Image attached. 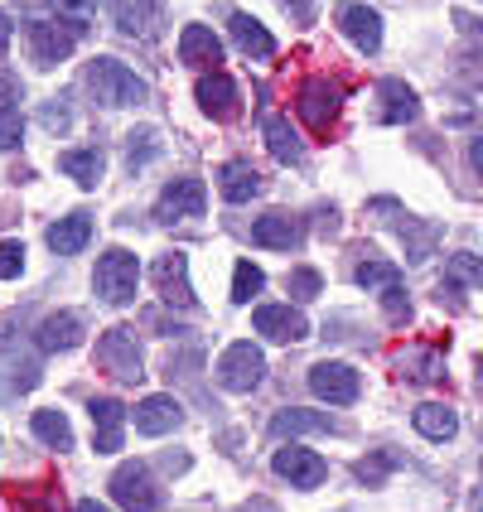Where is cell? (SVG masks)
<instances>
[{
  "label": "cell",
  "instance_id": "cell-28",
  "mask_svg": "<svg viewBox=\"0 0 483 512\" xmlns=\"http://www.w3.org/2000/svg\"><path fill=\"white\" fill-rule=\"evenodd\" d=\"M416 430H421L426 440H455L459 416L450 406H440V401H426V406H416Z\"/></svg>",
  "mask_w": 483,
  "mask_h": 512
},
{
  "label": "cell",
  "instance_id": "cell-33",
  "mask_svg": "<svg viewBox=\"0 0 483 512\" xmlns=\"http://www.w3.org/2000/svg\"><path fill=\"white\" fill-rule=\"evenodd\" d=\"M155 155H160V136H155L150 126H141V131L126 136V165H131V174L141 170L145 160H155Z\"/></svg>",
  "mask_w": 483,
  "mask_h": 512
},
{
  "label": "cell",
  "instance_id": "cell-44",
  "mask_svg": "<svg viewBox=\"0 0 483 512\" xmlns=\"http://www.w3.org/2000/svg\"><path fill=\"white\" fill-rule=\"evenodd\" d=\"M44 126H49V131H63V126H68V112H63V107H44Z\"/></svg>",
  "mask_w": 483,
  "mask_h": 512
},
{
  "label": "cell",
  "instance_id": "cell-2",
  "mask_svg": "<svg viewBox=\"0 0 483 512\" xmlns=\"http://www.w3.org/2000/svg\"><path fill=\"white\" fill-rule=\"evenodd\" d=\"M87 83H92V97L102 107H136V102H145V83L116 58H97L87 68Z\"/></svg>",
  "mask_w": 483,
  "mask_h": 512
},
{
  "label": "cell",
  "instance_id": "cell-9",
  "mask_svg": "<svg viewBox=\"0 0 483 512\" xmlns=\"http://www.w3.org/2000/svg\"><path fill=\"white\" fill-rule=\"evenodd\" d=\"M271 469H276L290 488H319L329 479V464L314 455V450H305V445H285V450H276Z\"/></svg>",
  "mask_w": 483,
  "mask_h": 512
},
{
  "label": "cell",
  "instance_id": "cell-30",
  "mask_svg": "<svg viewBox=\"0 0 483 512\" xmlns=\"http://www.w3.org/2000/svg\"><path fill=\"white\" fill-rule=\"evenodd\" d=\"M34 435L49 445V450H73V426L63 411H34Z\"/></svg>",
  "mask_w": 483,
  "mask_h": 512
},
{
  "label": "cell",
  "instance_id": "cell-7",
  "mask_svg": "<svg viewBox=\"0 0 483 512\" xmlns=\"http://www.w3.org/2000/svg\"><path fill=\"white\" fill-rule=\"evenodd\" d=\"M339 107H343V92L329 78H310L300 87V97H295V112H300V121L310 131H329L339 121Z\"/></svg>",
  "mask_w": 483,
  "mask_h": 512
},
{
  "label": "cell",
  "instance_id": "cell-35",
  "mask_svg": "<svg viewBox=\"0 0 483 512\" xmlns=\"http://www.w3.org/2000/svg\"><path fill=\"white\" fill-rule=\"evenodd\" d=\"M58 10V20H68L73 29H87L97 20V0H49Z\"/></svg>",
  "mask_w": 483,
  "mask_h": 512
},
{
  "label": "cell",
  "instance_id": "cell-46",
  "mask_svg": "<svg viewBox=\"0 0 483 512\" xmlns=\"http://www.w3.org/2000/svg\"><path fill=\"white\" fill-rule=\"evenodd\" d=\"M469 165H474V174L483 179V136H479L474 145H469Z\"/></svg>",
  "mask_w": 483,
  "mask_h": 512
},
{
  "label": "cell",
  "instance_id": "cell-41",
  "mask_svg": "<svg viewBox=\"0 0 483 512\" xmlns=\"http://www.w3.org/2000/svg\"><path fill=\"white\" fill-rule=\"evenodd\" d=\"M392 464H397V455H382V459H372V464L363 459V464H358V479H363V484H377V479H382Z\"/></svg>",
  "mask_w": 483,
  "mask_h": 512
},
{
  "label": "cell",
  "instance_id": "cell-12",
  "mask_svg": "<svg viewBox=\"0 0 483 512\" xmlns=\"http://www.w3.org/2000/svg\"><path fill=\"white\" fill-rule=\"evenodd\" d=\"M87 416H92V445H97V455H116L131 411H126L116 397H92L87 401Z\"/></svg>",
  "mask_w": 483,
  "mask_h": 512
},
{
  "label": "cell",
  "instance_id": "cell-25",
  "mask_svg": "<svg viewBox=\"0 0 483 512\" xmlns=\"http://www.w3.org/2000/svg\"><path fill=\"white\" fill-rule=\"evenodd\" d=\"M261 131H266V145H271V155H276L281 165H300V160H305V145H300V136L290 131V121H285L281 112L261 116Z\"/></svg>",
  "mask_w": 483,
  "mask_h": 512
},
{
  "label": "cell",
  "instance_id": "cell-45",
  "mask_svg": "<svg viewBox=\"0 0 483 512\" xmlns=\"http://www.w3.org/2000/svg\"><path fill=\"white\" fill-rule=\"evenodd\" d=\"M10 39H15V25H10V15L0 10V58H5V49H10Z\"/></svg>",
  "mask_w": 483,
  "mask_h": 512
},
{
  "label": "cell",
  "instance_id": "cell-17",
  "mask_svg": "<svg viewBox=\"0 0 483 512\" xmlns=\"http://www.w3.org/2000/svg\"><path fill=\"white\" fill-rule=\"evenodd\" d=\"M179 58L189 68H218L223 63V39L208 25H184L179 29Z\"/></svg>",
  "mask_w": 483,
  "mask_h": 512
},
{
  "label": "cell",
  "instance_id": "cell-16",
  "mask_svg": "<svg viewBox=\"0 0 483 512\" xmlns=\"http://www.w3.org/2000/svg\"><path fill=\"white\" fill-rule=\"evenodd\" d=\"M131 421H136V430H141V435H170V430L184 421V411H179V401H174V397L155 392V397L136 401Z\"/></svg>",
  "mask_w": 483,
  "mask_h": 512
},
{
  "label": "cell",
  "instance_id": "cell-19",
  "mask_svg": "<svg viewBox=\"0 0 483 512\" xmlns=\"http://www.w3.org/2000/svg\"><path fill=\"white\" fill-rule=\"evenodd\" d=\"M377 97H382V121H387V126H406V121L421 116L416 92L401 83V78H382V83H377Z\"/></svg>",
  "mask_w": 483,
  "mask_h": 512
},
{
  "label": "cell",
  "instance_id": "cell-4",
  "mask_svg": "<svg viewBox=\"0 0 483 512\" xmlns=\"http://www.w3.org/2000/svg\"><path fill=\"white\" fill-rule=\"evenodd\" d=\"M261 377H266V358H261V348L256 343H232L223 348V358H218V382L228 387V392H252L261 387Z\"/></svg>",
  "mask_w": 483,
  "mask_h": 512
},
{
  "label": "cell",
  "instance_id": "cell-48",
  "mask_svg": "<svg viewBox=\"0 0 483 512\" xmlns=\"http://www.w3.org/2000/svg\"><path fill=\"white\" fill-rule=\"evenodd\" d=\"M479 387H483V358H479Z\"/></svg>",
  "mask_w": 483,
  "mask_h": 512
},
{
  "label": "cell",
  "instance_id": "cell-47",
  "mask_svg": "<svg viewBox=\"0 0 483 512\" xmlns=\"http://www.w3.org/2000/svg\"><path fill=\"white\" fill-rule=\"evenodd\" d=\"M78 512H112V508H107V503H97V498H83V503H78Z\"/></svg>",
  "mask_w": 483,
  "mask_h": 512
},
{
  "label": "cell",
  "instance_id": "cell-13",
  "mask_svg": "<svg viewBox=\"0 0 483 512\" xmlns=\"http://www.w3.org/2000/svg\"><path fill=\"white\" fill-rule=\"evenodd\" d=\"M339 29H343V39H348L353 49H363V54H377V49H382V15H377L372 5H358V0L339 5Z\"/></svg>",
  "mask_w": 483,
  "mask_h": 512
},
{
  "label": "cell",
  "instance_id": "cell-34",
  "mask_svg": "<svg viewBox=\"0 0 483 512\" xmlns=\"http://www.w3.org/2000/svg\"><path fill=\"white\" fill-rule=\"evenodd\" d=\"M445 276L459 285H483V256H474V252L445 256Z\"/></svg>",
  "mask_w": 483,
  "mask_h": 512
},
{
  "label": "cell",
  "instance_id": "cell-1",
  "mask_svg": "<svg viewBox=\"0 0 483 512\" xmlns=\"http://www.w3.org/2000/svg\"><path fill=\"white\" fill-rule=\"evenodd\" d=\"M97 295L107 300V305H131L136 300V285H141V261L136 252H126V247H112V252L97 256Z\"/></svg>",
  "mask_w": 483,
  "mask_h": 512
},
{
  "label": "cell",
  "instance_id": "cell-37",
  "mask_svg": "<svg viewBox=\"0 0 483 512\" xmlns=\"http://www.w3.org/2000/svg\"><path fill=\"white\" fill-rule=\"evenodd\" d=\"M25 136V116L20 107H0V150H15Z\"/></svg>",
  "mask_w": 483,
  "mask_h": 512
},
{
  "label": "cell",
  "instance_id": "cell-26",
  "mask_svg": "<svg viewBox=\"0 0 483 512\" xmlns=\"http://www.w3.org/2000/svg\"><path fill=\"white\" fill-rule=\"evenodd\" d=\"M228 25H232V44H237L247 58H271V54H276V39H271V34H266V25H261V20H252L247 10H237Z\"/></svg>",
  "mask_w": 483,
  "mask_h": 512
},
{
  "label": "cell",
  "instance_id": "cell-15",
  "mask_svg": "<svg viewBox=\"0 0 483 512\" xmlns=\"http://www.w3.org/2000/svg\"><path fill=\"white\" fill-rule=\"evenodd\" d=\"M194 97H199V107L213 121H232V116L242 112V92H237V83H232L228 73H203L199 78V87H194Z\"/></svg>",
  "mask_w": 483,
  "mask_h": 512
},
{
  "label": "cell",
  "instance_id": "cell-14",
  "mask_svg": "<svg viewBox=\"0 0 483 512\" xmlns=\"http://www.w3.org/2000/svg\"><path fill=\"white\" fill-rule=\"evenodd\" d=\"M252 324H256V334H266V339H276V343L310 339V319L300 310H290V305H256Z\"/></svg>",
  "mask_w": 483,
  "mask_h": 512
},
{
  "label": "cell",
  "instance_id": "cell-6",
  "mask_svg": "<svg viewBox=\"0 0 483 512\" xmlns=\"http://www.w3.org/2000/svg\"><path fill=\"white\" fill-rule=\"evenodd\" d=\"M150 276H155V290H160L165 305H174V310H194L199 305V295L189 285V256L184 252H165L150 266Z\"/></svg>",
  "mask_w": 483,
  "mask_h": 512
},
{
  "label": "cell",
  "instance_id": "cell-22",
  "mask_svg": "<svg viewBox=\"0 0 483 512\" xmlns=\"http://www.w3.org/2000/svg\"><path fill=\"white\" fill-rule=\"evenodd\" d=\"M83 343V319L78 314H49L44 324H39V348L44 353H73Z\"/></svg>",
  "mask_w": 483,
  "mask_h": 512
},
{
  "label": "cell",
  "instance_id": "cell-27",
  "mask_svg": "<svg viewBox=\"0 0 483 512\" xmlns=\"http://www.w3.org/2000/svg\"><path fill=\"white\" fill-rule=\"evenodd\" d=\"M324 430H339L329 416L319 411H300V406H285L271 416V435H324Z\"/></svg>",
  "mask_w": 483,
  "mask_h": 512
},
{
  "label": "cell",
  "instance_id": "cell-23",
  "mask_svg": "<svg viewBox=\"0 0 483 512\" xmlns=\"http://www.w3.org/2000/svg\"><path fill=\"white\" fill-rule=\"evenodd\" d=\"M218 189H223L228 203H252L261 194V174L252 170V160H228L218 170Z\"/></svg>",
  "mask_w": 483,
  "mask_h": 512
},
{
  "label": "cell",
  "instance_id": "cell-32",
  "mask_svg": "<svg viewBox=\"0 0 483 512\" xmlns=\"http://www.w3.org/2000/svg\"><path fill=\"white\" fill-rule=\"evenodd\" d=\"M261 285H266V271L252 266V261H237V271H232V300L237 305H252L256 295H261Z\"/></svg>",
  "mask_w": 483,
  "mask_h": 512
},
{
  "label": "cell",
  "instance_id": "cell-10",
  "mask_svg": "<svg viewBox=\"0 0 483 512\" xmlns=\"http://www.w3.org/2000/svg\"><path fill=\"white\" fill-rule=\"evenodd\" d=\"M203 208H208L203 179H174L170 189L160 194V203H155V218L160 223H184V218H203Z\"/></svg>",
  "mask_w": 483,
  "mask_h": 512
},
{
  "label": "cell",
  "instance_id": "cell-36",
  "mask_svg": "<svg viewBox=\"0 0 483 512\" xmlns=\"http://www.w3.org/2000/svg\"><path fill=\"white\" fill-rule=\"evenodd\" d=\"M285 290H290L295 300H314V295L324 290V281H319V271L300 266V271H290V276H285Z\"/></svg>",
  "mask_w": 483,
  "mask_h": 512
},
{
  "label": "cell",
  "instance_id": "cell-39",
  "mask_svg": "<svg viewBox=\"0 0 483 512\" xmlns=\"http://www.w3.org/2000/svg\"><path fill=\"white\" fill-rule=\"evenodd\" d=\"M382 310H387V319H392V324H406V319H411V300L401 295V285L382 290Z\"/></svg>",
  "mask_w": 483,
  "mask_h": 512
},
{
  "label": "cell",
  "instance_id": "cell-8",
  "mask_svg": "<svg viewBox=\"0 0 483 512\" xmlns=\"http://www.w3.org/2000/svg\"><path fill=\"white\" fill-rule=\"evenodd\" d=\"M310 392L319 401H329V406H348V401H358V392H363V377L348 368V363H314Z\"/></svg>",
  "mask_w": 483,
  "mask_h": 512
},
{
  "label": "cell",
  "instance_id": "cell-5",
  "mask_svg": "<svg viewBox=\"0 0 483 512\" xmlns=\"http://www.w3.org/2000/svg\"><path fill=\"white\" fill-rule=\"evenodd\" d=\"M112 498L126 512H155L160 508V484L150 479V469L136 459V464H121L112 474Z\"/></svg>",
  "mask_w": 483,
  "mask_h": 512
},
{
  "label": "cell",
  "instance_id": "cell-42",
  "mask_svg": "<svg viewBox=\"0 0 483 512\" xmlns=\"http://www.w3.org/2000/svg\"><path fill=\"white\" fill-rule=\"evenodd\" d=\"M15 102H20V78L0 73V107H15Z\"/></svg>",
  "mask_w": 483,
  "mask_h": 512
},
{
  "label": "cell",
  "instance_id": "cell-43",
  "mask_svg": "<svg viewBox=\"0 0 483 512\" xmlns=\"http://www.w3.org/2000/svg\"><path fill=\"white\" fill-rule=\"evenodd\" d=\"M281 5L295 15V20H300V25H310V20H314V0H281Z\"/></svg>",
  "mask_w": 483,
  "mask_h": 512
},
{
  "label": "cell",
  "instance_id": "cell-21",
  "mask_svg": "<svg viewBox=\"0 0 483 512\" xmlns=\"http://www.w3.org/2000/svg\"><path fill=\"white\" fill-rule=\"evenodd\" d=\"M58 170L68 174V179H78L83 189H97V184H102V174H107V155H102L97 145L63 150V155H58Z\"/></svg>",
  "mask_w": 483,
  "mask_h": 512
},
{
  "label": "cell",
  "instance_id": "cell-18",
  "mask_svg": "<svg viewBox=\"0 0 483 512\" xmlns=\"http://www.w3.org/2000/svg\"><path fill=\"white\" fill-rule=\"evenodd\" d=\"M112 15L126 34H145V39H150V34L160 29L165 0H112Z\"/></svg>",
  "mask_w": 483,
  "mask_h": 512
},
{
  "label": "cell",
  "instance_id": "cell-3",
  "mask_svg": "<svg viewBox=\"0 0 483 512\" xmlns=\"http://www.w3.org/2000/svg\"><path fill=\"white\" fill-rule=\"evenodd\" d=\"M97 363L112 372L116 382H141L145 377V358H141V343H136V329L116 324L97 339Z\"/></svg>",
  "mask_w": 483,
  "mask_h": 512
},
{
  "label": "cell",
  "instance_id": "cell-40",
  "mask_svg": "<svg viewBox=\"0 0 483 512\" xmlns=\"http://www.w3.org/2000/svg\"><path fill=\"white\" fill-rule=\"evenodd\" d=\"M406 232H411V261H426V256H430V237H435V232L416 228V223H406V228H401V237H406Z\"/></svg>",
  "mask_w": 483,
  "mask_h": 512
},
{
  "label": "cell",
  "instance_id": "cell-24",
  "mask_svg": "<svg viewBox=\"0 0 483 512\" xmlns=\"http://www.w3.org/2000/svg\"><path fill=\"white\" fill-rule=\"evenodd\" d=\"M44 242H49L58 256L83 252L87 242H92V218H87V213H68V218H58L54 228L44 232Z\"/></svg>",
  "mask_w": 483,
  "mask_h": 512
},
{
  "label": "cell",
  "instance_id": "cell-20",
  "mask_svg": "<svg viewBox=\"0 0 483 512\" xmlns=\"http://www.w3.org/2000/svg\"><path fill=\"white\" fill-rule=\"evenodd\" d=\"M300 223L290 218V213H266V218H256L252 223V242L256 247H276V252H290V247H300Z\"/></svg>",
  "mask_w": 483,
  "mask_h": 512
},
{
  "label": "cell",
  "instance_id": "cell-38",
  "mask_svg": "<svg viewBox=\"0 0 483 512\" xmlns=\"http://www.w3.org/2000/svg\"><path fill=\"white\" fill-rule=\"evenodd\" d=\"M25 271V242H0V281H15Z\"/></svg>",
  "mask_w": 483,
  "mask_h": 512
},
{
  "label": "cell",
  "instance_id": "cell-11",
  "mask_svg": "<svg viewBox=\"0 0 483 512\" xmlns=\"http://www.w3.org/2000/svg\"><path fill=\"white\" fill-rule=\"evenodd\" d=\"M25 39H29V54H34L39 68L63 63V58L73 54V44H78V34H73V29H63V25H54V20H29Z\"/></svg>",
  "mask_w": 483,
  "mask_h": 512
},
{
  "label": "cell",
  "instance_id": "cell-31",
  "mask_svg": "<svg viewBox=\"0 0 483 512\" xmlns=\"http://www.w3.org/2000/svg\"><path fill=\"white\" fill-rule=\"evenodd\" d=\"M353 281L363 285V290H392V285H401V266L397 261H363L353 271Z\"/></svg>",
  "mask_w": 483,
  "mask_h": 512
},
{
  "label": "cell",
  "instance_id": "cell-29",
  "mask_svg": "<svg viewBox=\"0 0 483 512\" xmlns=\"http://www.w3.org/2000/svg\"><path fill=\"white\" fill-rule=\"evenodd\" d=\"M401 377H406V382H421V387H426V382H440V377H445V358H440L435 348H416V353L401 358Z\"/></svg>",
  "mask_w": 483,
  "mask_h": 512
}]
</instances>
